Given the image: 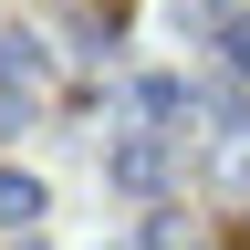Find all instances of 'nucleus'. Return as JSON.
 <instances>
[{
    "label": "nucleus",
    "instance_id": "f257e3e1",
    "mask_svg": "<svg viewBox=\"0 0 250 250\" xmlns=\"http://www.w3.org/2000/svg\"><path fill=\"white\" fill-rule=\"evenodd\" d=\"M42 104H52V42L0 31V115H42Z\"/></svg>",
    "mask_w": 250,
    "mask_h": 250
},
{
    "label": "nucleus",
    "instance_id": "f03ea898",
    "mask_svg": "<svg viewBox=\"0 0 250 250\" xmlns=\"http://www.w3.org/2000/svg\"><path fill=\"white\" fill-rule=\"evenodd\" d=\"M136 250H208V219H198V208H156Z\"/></svg>",
    "mask_w": 250,
    "mask_h": 250
},
{
    "label": "nucleus",
    "instance_id": "7ed1b4c3",
    "mask_svg": "<svg viewBox=\"0 0 250 250\" xmlns=\"http://www.w3.org/2000/svg\"><path fill=\"white\" fill-rule=\"evenodd\" d=\"M42 219V177L31 167H0V229H31Z\"/></svg>",
    "mask_w": 250,
    "mask_h": 250
},
{
    "label": "nucleus",
    "instance_id": "20e7f679",
    "mask_svg": "<svg viewBox=\"0 0 250 250\" xmlns=\"http://www.w3.org/2000/svg\"><path fill=\"white\" fill-rule=\"evenodd\" d=\"M115 167H125V188H167V146H156V136H125Z\"/></svg>",
    "mask_w": 250,
    "mask_h": 250
},
{
    "label": "nucleus",
    "instance_id": "39448f33",
    "mask_svg": "<svg viewBox=\"0 0 250 250\" xmlns=\"http://www.w3.org/2000/svg\"><path fill=\"white\" fill-rule=\"evenodd\" d=\"M219 42H229V73H250V11H240L229 31H219Z\"/></svg>",
    "mask_w": 250,
    "mask_h": 250
}]
</instances>
